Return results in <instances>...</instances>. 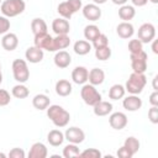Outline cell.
Here are the masks:
<instances>
[{
  "label": "cell",
  "instance_id": "6da1fadb",
  "mask_svg": "<svg viewBox=\"0 0 158 158\" xmlns=\"http://www.w3.org/2000/svg\"><path fill=\"white\" fill-rule=\"evenodd\" d=\"M47 116L57 127H65L70 120V114L59 105H49L47 109Z\"/></svg>",
  "mask_w": 158,
  "mask_h": 158
},
{
  "label": "cell",
  "instance_id": "7a4b0ae2",
  "mask_svg": "<svg viewBox=\"0 0 158 158\" xmlns=\"http://www.w3.org/2000/svg\"><path fill=\"white\" fill-rule=\"evenodd\" d=\"M146 84H147V78H146L144 73H135L133 72L128 77L127 81H126V85H125V89L130 94L138 95L139 93H142Z\"/></svg>",
  "mask_w": 158,
  "mask_h": 158
},
{
  "label": "cell",
  "instance_id": "3957f363",
  "mask_svg": "<svg viewBox=\"0 0 158 158\" xmlns=\"http://www.w3.org/2000/svg\"><path fill=\"white\" fill-rule=\"evenodd\" d=\"M26 9V4L23 0H5L0 5L1 14L6 17H15L22 14Z\"/></svg>",
  "mask_w": 158,
  "mask_h": 158
},
{
  "label": "cell",
  "instance_id": "277c9868",
  "mask_svg": "<svg viewBox=\"0 0 158 158\" xmlns=\"http://www.w3.org/2000/svg\"><path fill=\"white\" fill-rule=\"evenodd\" d=\"M81 7H83L81 0H67L58 5L57 11L63 19L69 20L77 11L81 10Z\"/></svg>",
  "mask_w": 158,
  "mask_h": 158
},
{
  "label": "cell",
  "instance_id": "5b68a950",
  "mask_svg": "<svg viewBox=\"0 0 158 158\" xmlns=\"http://www.w3.org/2000/svg\"><path fill=\"white\" fill-rule=\"evenodd\" d=\"M12 74L14 79L19 83H26L30 78V69L23 59H15L12 62Z\"/></svg>",
  "mask_w": 158,
  "mask_h": 158
},
{
  "label": "cell",
  "instance_id": "8992f818",
  "mask_svg": "<svg viewBox=\"0 0 158 158\" xmlns=\"http://www.w3.org/2000/svg\"><path fill=\"white\" fill-rule=\"evenodd\" d=\"M80 95H81L83 101L89 106H94L96 102H99L101 100V94L98 91L95 85H91L90 83L83 84V88L80 90Z\"/></svg>",
  "mask_w": 158,
  "mask_h": 158
},
{
  "label": "cell",
  "instance_id": "52a82bcc",
  "mask_svg": "<svg viewBox=\"0 0 158 158\" xmlns=\"http://www.w3.org/2000/svg\"><path fill=\"white\" fill-rule=\"evenodd\" d=\"M131 67L135 73H144L147 70V53L142 49L137 53H131Z\"/></svg>",
  "mask_w": 158,
  "mask_h": 158
},
{
  "label": "cell",
  "instance_id": "ba28073f",
  "mask_svg": "<svg viewBox=\"0 0 158 158\" xmlns=\"http://www.w3.org/2000/svg\"><path fill=\"white\" fill-rule=\"evenodd\" d=\"M137 38L142 43L152 42L156 38V27L149 22L141 25V27L138 28V32H137Z\"/></svg>",
  "mask_w": 158,
  "mask_h": 158
},
{
  "label": "cell",
  "instance_id": "9c48e42d",
  "mask_svg": "<svg viewBox=\"0 0 158 158\" xmlns=\"http://www.w3.org/2000/svg\"><path fill=\"white\" fill-rule=\"evenodd\" d=\"M35 46L38 47L42 51H48V52H56L54 48V43H53V37L51 35L46 33H41V35H36L35 36Z\"/></svg>",
  "mask_w": 158,
  "mask_h": 158
},
{
  "label": "cell",
  "instance_id": "30bf717a",
  "mask_svg": "<svg viewBox=\"0 0 158 158\" xmlns=\"http://www.w3.org/2000/svg\"><path fill=\"white\" fill-rule=\"evenodd\" d=\"M64 139H67L69 143H75V144H79L81 142H84L85 139V133L81 128L79 127H69L65 130L64 132Z\"/></svg>",
  "mask_w": 158,
  "mask_h": 158
},
{
  "label": "cell",
  "instance_id": "8fae6325",
  "mask_svg": "<svg viewBox=\"0 0 158 158\" xmlns=\"http://www.w3.org/2000/svg\"><path fill=\"white\" fill-rule=\"evenodd\" d=\"M127 122H128L127 116L123 112H120V111L111 114L110 117H109V123L114 130H118L120 131V130L125 128L127 126Z\"/></svg>",
  "mask_w": 158,
  "mask_h": 158
},
{
  "label": "cell",
  "instance_id": "7c38bea8",
  "mask_svg": "<svg viewBox=\"0 0 158 158\" xmlns=\"http://www.w3.org/2000/svg\"><path fill=\"white\" fill-rule=\"evenodd\" d=\"M83 16L89 21H98L101 17V9L96 4H88L81 7Z\"/></svg>",
  "mask_w": 158,
  "mask_h": 158
},
{
  "label": "cell",
  "instance_id": "4fadbf2b",
  "mask_svg": "<svg viewBox=\"0 0 158 158\" xmlns=\"http://www.w3.org/2000/svg\"><path fill=\"white\" fill-rule=\"evenodd\" d=\"M52 30L56 35H68L70 31V25L68 20L60 17V19H54L52 22Z\"/></svg>",
  "mask_w": 158,
  "mask_h": 158
},
{
  "label": "cell",
  "instance_id": "5bb4252c",
  "mask_svg": "<svg viewBox=\"0 0 158 158\" xmlns=\"http://www.w3.org/2000/svg\"><path fill=\"white\" fill-rule=\"evenodd\" d=\"M88 74H89V70L85 67L78 65L72 72V79H73V81L75 84L83 85V84H85L88 81Z\"/></svg>",
  "mask_w": 158,
  "mask_h": 158
},
{
  "label": "cell",
  "instance_id": "9a60e30c",
  "mask_svg": "<svg viewBox=\"0 0 158 158\" xmlns=\"http://www.w3.org/2000/svg\"><path fill=\"white\" fill-rule=\"evenodd\" d=\"M122 106L127 110V111H137L141 109L142 106V99H139L137 95L131 94L128 96H126L122 101Z\"/></svg>",
  "mask_w": 158,
  "mask_h": 158
},
{
  "label": "cell",
  "instance_id": "2e32d148",
  "mask_svg": "<svg viewBox=\"0 0 158 158\" xmlns=\"http://www.w3.org/2000/svg\"><path fill=\"white\" fill-rule=\"evenodd\" d=\"M1 46H2V48L5 51H9V52L16 49V47L19 46V38H17V36L15 33H11V32L5 33L2 36V38H1Z\"/></svg>",
  "mask_w": 158,
  "mask_h": 158
},
{
  "label": "cell",
  "instance_id": "e0dca14e",
  "mask_svg": "<svg viewBox=\"0 0 158 158\" xmlns=\"http://www.w3.org/2000/svg\"><path fill=\"white\" fill-rule=\"evenodd\" d=\"M47 154H48L47 147L42 142L33 143L28 151V158H46Z\"/></svg>",
  "mask_w": 158,
  "mask_h": 158
},
{
  "label": "cell",
  "instance_id": "ac0fdd59",
  "mask_svg": "<svg viewBox=\"0 0 158 158\" xmlns=\"http://www.w3.org/2000/svg\"><path fill=\"white\" fill-rule=\"evenodd\" d=\"M25 57L26 59L30 62V63H40L43 57H44V53L42 49H40L38 47L36 46H32V47H28L25 52Z\"/></svg>",
  "mask_w": 158,
  "mask_h": 158
},
{
  "label": "cell",
  "instance_id": "d6986e66",
  "mask_svg": "<svg viewBox=\"0 0 158 158\" xmlns=\"http://www.w3.org/2000/svg\"><path fill=\"white\" fill-rule=\"evenodd\" d=\"M53 60H54L56 67H58L60 69H64V68L69 67V64L72 63V57L67 51H58L56 53Z\"/></svg>",
  "mask_w": 158,
  "mask_h": 158
},
{
  "label": "cell",
  "instance_id": "ffe728a7",
  "mask_svg": "<svg viewBox=\"0 0 158 158\" xmlns=\"http://www.w3.org/2000/svg\"><path fill=\"white\" fill-rule=\"evenodd\" d=\"M116 32L118 35V37L123 38V40H127V38H131L135 33V28H133V25L127 22V21H123L121 23L117 25L116 27Z\"/></svg>",
  "mask_w": 158,
  "mask_h": 158
},
{
  "label": "cell",
  "instance_id": "44dd1931",
  "mask_svg": "<svg viewBox=\"0 0 158 158\" xmlns=\"http://www.w3.org/2000/svg\"><path fill=\"white\" fill-rule=\"evenodd\" d=\"M88 80L91 85H101L105 80V73L100 68H93L88 74Z\"/></svg>",
  "mask_w": 158,
  "mask_h": 158
},
{
  "label": "cell",
  "instance_id": "7402d4cb",
  "mask_svg": "<svg viewBox=\"0 0 158 158\" xmlns=\"http://www.w3.org/2000/svg\"><path fill=\"white\" fill-rule=\"evenodd\" d=\"M93 107H94L93 109L94 114L96 116H106V115L111 114V111H112V104L109 101H102V100L96 102Z\"/></svg>",
  "mask_w": 158,
  "mask_h": 158
},
{
  "label": "cell",
  "instance_id": "603a6c76",
  "mask_svg": "<svg viewBox=\"0 0 158 158\" xmlns=\"http://www.w3.org/2000/svg\"><path fill=\"white\" fill-rule=\"evenodd\" d=\"M47 141L51 146L58 147L64 142V133L60 130H52L47 135Z\"/></svg>",
  "mask_w": 158,
  "mask_h": 158
},
{
  "label": "cell",
  "instance_id": "cb8c5ba5",
  "mask_svg": "<svg viewBox=\"0 0 158 158\" xmlns=\"http://www.w3.org/2000/svg\"><path fill=\"white\" fill-rule=\"evenodd\" d=\"M32 105L35 109L42 111V110H46L49 105H51V100L47 95L44 94H37L35 95V98L32 99Z\"/></svg>",
  "mask_w": 158,
  "mask_h": 158
},
{
  "label": "cell",
  "instance_id": "d4e9b609",
  "mask_svg": "<svg viewBox=\"0 0 158 158\" xmlns=\"http://www.w3.org/2000/svg\"><path fill=\"white\" fill-rule=\"evenodd\" d=\"M72 84L65 79H60L56 83V93L59 96H68L72 94Z\"/></svg>",
  "mask_w": 158,
  "mask_h": 158
},
{
  "label": "cell",
  "instance_id": "484cf974",
  "mask_svg": "<svg viewBox=\"0 0 158 158\" xmlns=\"http://www.w3.org/2000/svg\"><path fill=\"white\" fill-rule=\"evenodd\" d=\"M136 15V10L132 5H121V7L118 9V17L123 21L130 22V20H132Z\"/></svg>",
  "mask_w": 158,
  "mask_h": 158
},
{
  "label": "cell",
  "instance_id": "4316f807",
  "mask_svg": "<svg viewBox=\"0 0 158 158\" xmlns=\"http://www.w3.org/2000/svg\"><path fill=\"white\" fill-rule=\"evenodd\" d=\"M31 30H32V33L35 36L41 35V33H46L47 32V23L43 19L36 17L31 21Z\"/></svg>",
  "mask_w": 158,
  "mask_h": 158
},
{
  "label": "cell",
  "instance_id": "83f0119b",
  "mask_svg": "<svg viewBox=\"0 0 158 158\" xmlns=\"http://www.w3.org/2000/svg\"><path fill=\"white\" fill-rule=\"evenodd\" d=\"M91 44H90V42L89 41H86V40H79V41H77L75 43H74V46H73V49H74V52L77 53V54H79V56H85V54H88L90 51H91Z\"/></svg>",
  "mask_w": 158,
  "mask_h": 158
},
{
  "label": "cell",
  "instance_id": "f1b7e54d",
  "mask_svg": "<svg viewBox=\"0 0 158 158\" xmlns=\"http://www.w3.org/2000/svg\"><path fill=\"white\" fill-rule=\"evenodd\" d=\"M125 94H126V89L121 84H115L109 90V98L111 100H120L125 96Z\"/></svg>",
  "mask_w": 158,
  "mask_h": 158
},
{
  "label": "cell",
  "instance_id": "f546056e",
  "mask_svg": "<svg viewBox=\"0 0 158 158\" xmlns=\"http://www.w3.org/2000/svg\"><path fill=\"white\" fill-rule=\"evenodd\" d=\"M53 43H54V48L56 51L59 49H64L70 44V38L68 35H57L53 38Z\"/></svg>",
  "mask_w": 158,
  "mask_h": 158
},
{
  "label": "cell",
  "instance_id": "4dcf8cb0",
  "mask_svg": "<svg viewBox=\"0 0 158 158\" xmlns=\"http://www.w3.org/2000/svg\"><path fill=\"white\" fill-rule=\"evenodd\" d=\"M11 93H12V96H15V98H17V99H26V98L30 95L28 88H27L25 84H22V83H19L17 85H15V86L12 88Z\"/></svg>",
  "mask_w": 158,
  "mask_h": 158
},
{
  "label": "cell",
  "instance_id": "1f68e13d",
  "mask_svg": "<svg viewBox=\"0 0 158 158\" xmlns=\"http://www.w3.org/2000/svg\"><path fill=\"white\" fill-rule=\"evenodd\" d=\"M100 33L101 32L96 25H88L84 28V37L86 41H90V42H93Z\"/></svg>",
  "mask_w": 158,
  "mask_h": 158
},
{
  "label": "cell",
  "instance_id": "d6a6232c",
  "mask_svg": "<svg viewBox=\"0 0 158 158\" xmlns=\"http://www.w3.org/2000/svg\"><path fill=\"white\" fill-rule=\"evenodd\" d=\"M123 146H125V147H126V148H127V149L131 152V154H132V156H135V154L138 152L141 143H139V141H138L136 137L131 136V137H127V138L125 139Z\"/></svg>",
  "mask_w": 158,
  "mask_h": 158
},
{
  "label": "cell",
  "instance_id": "836d02e7",
  "mask_svg": "<svg viewBox=\"0 0 158 158\" xmlns=\"http://www.w3.org/2000/svg\"><path fill=\"white\" fill-rule=\"evenodd\" d=\"M79 154H80V149L75 143H69L63 148V157L65 158L79 157Z\"/></svg>",
  "mask_w": 158,
  "mask_h": 158
},
{
  "label": "cell",
  "instance_id": "e575fe53",
  "mask_svg": "<svg viewBox=\"0 0 158 158\" xmlns=\"http://www.w3.org/2000/svg\"><path fill=\"white\" fill-rule=\"evenodd\" d=\"M95 57L99 60H107L111 57V48L109 46L101 47V48H96L95 49Z\"/></svg>",
  "mask_w": 158,
  "mask_h": 158
},
{
  "label": "cell",
  "instance_id": "d590c367",
  "mask_svg": "<svg viewBox=\"0 0 158 158\" xmlns=\"http://www.w3.org/2000/svg\"><path fill=\"white\" fill-rule=\"evenodd\" d=\"M95 49L96 48H101V47H105V46H109V38L104 33H100L94 41H93V44H91Z\"/></svg>",
  "mask_w": 158,
  "mask_h": 158
},
{
  "label": "cell",
  "instance_id": "8d00e7d4",
  "mask_svg": "<svg viewBox=\"0 0 158 158\" xmlns=\"http://www.w3.org/2000/svg\"><path fill=\"white\" fill-rule=\"evenodd\" d=\"M143 49V43L136 38V40H131L128 42V51L130 53H137V52H141Z\"/></svg>",
  "mask_w": 158,
  "mask_h": 158
},
{
  "label": "cell",
  "instance_id": "74e56055",
  "mask_svg": "<svg viewBox=\"0 0 158 158\" xmlns=\"http://www.w3.org/2000/svg\"><path fill=\"white\" fill-rule=\"evenodd\" d=\"M79 157H85V158H100L101 157V152L96 148H88L83 152H80Z\"/></svg>",
  "mask_w": 158,
  "mask_h": 158
},
{
  "label": "cell",
  "instance_id": "f35d334b",
  "mask_svg": "<svg viewBox=\"0 0 158 158\" xmlns=\"http://www.w3.org/2000/svg\"><path fill=\"white\" fill-rule=\"evenodd\" d=\"M10 30V20L6 16H0V35L7 33Z\"/></svg>",
  "mask_w": 158,
  "mask_h": 158
},
{
  "label": "cell",
  "instance_id": "ab89813d",
  "mask_svg": "<svg viewBox=\"0 0 158 158\" xmlns=\"http://www.w3.org/2000/svg\"><path fill=\"white\" fill-rule=\"evenodd\" d=\"M10 94L5 89H0V106H6L10 104Z\"/></svg>",
  "mask_w": 158,
  "mask_h": 158
},
{
  "label": "cell",
  "instance_id": "60d3db41",
  "mask_svg": "<svg viewBox=\"0 0 158 158\" xmlns=\"http://www.w3.org/2000/svg\"><path fill=\"white\" fill-rule=\"evenodd\" d=\"M148 118L152 123H158V106H152L148 110Z\"/></svg>",
  "mask_w": 158,
  "mask_h": 158
},
{
  "label": "cell",
  "instance_id": "b9f144b4",
  "mask_svg": "<svg viewBox=\"0 0 158 158\" xmlns=\"http://www.w3.org/2000/svg\"><path fill=\"white\" fill-rule=\"evenodd\" d=\"M9 157L11 158H25V151L21 148H12L9 153Z\"/></svg>",
  "mask_w": 158,
  "mask_h": 158
},
{
  "label": "cell",
  "instance_id": "7bdbcfd3",
  "mask_svg": "<svg viewBox=\"0 0 158 158\" xmlns=\"http://www.w3.org/2000/svg\"><path fill=\"white\" fill-rule=\"evenodd\" d=\"M117 157H120V158H131L132 157V154H131V152L125 147V146H122V147H120L118 149H117Z\"/></svg>",
  "mask_w": 158,
  "mask_h": 158
},
{
  "label": "cell",
  "instance_id": "ee69618b",
  "mask_svg": "<svg viewBox=\"0 0 158 158\" xmlns=\"http://www.w3.org/2000/svg\"><path fill=\"white\" fill-rule=\"evenodd\" d=\"M149 102L152 106H158V91L154 90L151 95H149Z\"/></svg>",
  "mask_w": 158,
  "mask_h": 158
},
{
  "label": "cell",
  "instance_id": "f6af8a7d",
  "mask_svg": "<svg viewBox=\"0 0 158 158\" xmlns=\"http://www.w3.org/2000/svg\"><path fill=\"white\" fill-rule=\"evenodd\" d=\"M131 1L135 6H138V7H142L148 2V0H131Z\"/></svg>",
  "mask_w": 158,
  "mask_h": 158
},
{
  "label": "cell",
  "instance_id": "bcb514c9",
  "mask_svg": "<svg viewBox=\"0 0 158 158\" xmlns=\"http://www.w3.org/2000/svg\"><path fill=\"white\" fill-rule=\"evenodd\" d=\"M152 42H153V44H152L153 53H156V54H157V53H158V49H157V48H158V41H157V40H153Z\"/></svg>",
  "mask_w": 158,
  "mask_h": 158
},
{
  "label": "cell",
  "instance_id": "7dc6e473",
  "mask_svg": "<svg viewBox=\"0 0 158 158\" xmlns=\"http://www.w3.org/2000/svg\"><path fill=\"white\" fill-rule=\"evenodd\" d=\"M111 1H112L115 5H120V6H121V5H125L128 0H111Z\"/></svg>",
  "mask_w": 158,
  "mask_h": 158
},
{
  "label": "cell",
  "instance_id": "c3c4849f",
  "mask_svg": "<svg viewBox=\"0 0 158 158\" xmlns=\"http://www.w3.org/2000/svg\"><path fill=\"white\" fill-rule=\"evenodd\" d=\"M94 1V4H96V5H101V4H105L107 0H93Z\"/></svg>",
  "mask_w": 158,
  "mask_h": 158
},
{
  "label": "cell",
  "instance_id": "681fc988",
  "mask_svg": "<svg viewBox=\"0 0 158 158\" xmlns=\"http://www.w3.org/2000/svg\"><path fill=\"white\" fill-rule=\"evenodd\" d=\"M157 79H158V77L156 75V77H154V79H153V89H154V90H157V89H158V88H157Z\"/></svg>",
  "mask_w": 158,
  "mask_h": 158
},
{
  "label": "cell",
  "instance_id": "f907efd6",
  "mask_svg": "<svg viewBox=\"0 0 158 158\" xmlns=\"http://www.w3.org/2000/svg\"><path fill=\"white\" fill-rule=\"evenodd\" d=\"M0 158H6V154L2 153V152H0Z\"/></svg>",
  "mask_w": 158,
  "mask_h": 158
},
{
  "label": "cell",
  "instance_id": "816d5d0a",
  "mask_svg": "<svg viewBox=\"0 0 158 158\" xmlns=\"http://www.w3.org/2000/svg\"><path fill=\"white\" fill-rule=\"evenodd\" d=\"M2 83V73H1V70H0V84Z\"/></svg>",
  "mask_w": 158,
  "mask_h": 158
},
{
  "label": "cell",
  "instance_id": "f5cc1de1",
  "mask_svg": "<svg viewBox=\"0 0 158 158\" xmlns=\"http://www.w3.org/2000/svg\"><path fill=\"white\" fill-rule=\"evenodd\" d=\"M148 1H151V2H153V4H158V0H148Z\"/></svg>",
  "mask_w": 158,
  "mask_h": 158
},
{
  "label": "cell",
  "instance_id": "db71d44e",
  "mask_svg": "<svg viewBox=\"0 0 158 158\" xmlns=\"http://www.w3.org/2000/svg\"><path fill=\"white\" fill-rule=\"evenodd\" d=\"M0 70H1V64H0Z\"/></svg>",
  "mask_w": 158,
  "mask_h": 158
},
{
  "label": "cell",
  "instance_id": "11a10c76",
  "mask_svg": "<svg viewBox=\"0 0 158 158\" xmlns=\"http://www.w3.org/2000/svg\"><path fill=\"white\" fill-rule=\"evenodd\" d=\"M1 2H2V1H1V0H0V5H1Z\"/></svg>",
  "mask_w": 158,
  "mask_h": 158
}]
</instances>
